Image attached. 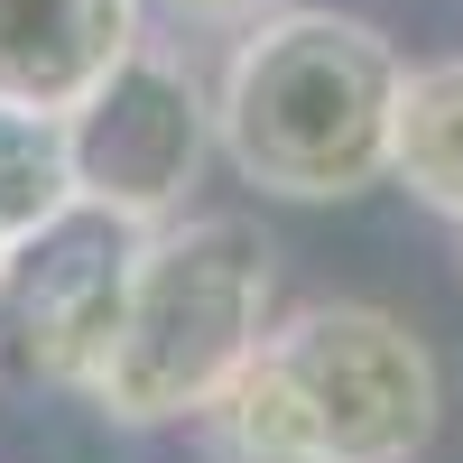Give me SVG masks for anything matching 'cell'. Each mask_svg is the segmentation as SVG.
<instances>
[{"mask_svg":"<svg viewBox=\"0 0 463 463\" xmlns=\"http://www.w3.org/2000/svg\"><path fill=\"white\" fill-rule=\"evenodd\" d=\"M269 325H279V241L250 213H176L139 241L93 408L111 427H195Z\"/></svg>","mask_w":463,"mask_h":463,"instance_id":"cell-3","label":"cell"},{"mask_svg":"<svg viewBox=\"0 0 463 463\" xmlns=\"http://www.w3.org/2000/svg\"><path fill=\"white\" fill-rule=\"evenodd\" d=\"M445 417L427 334L390 306L325 297L260 334L232 390L195 417L213 463H417Z\"/></svg>","mask_w":463,"mask_h":463,"instance_id":"cell-1","label":"cell"},{"mask_svg":"<svg viewBox=\"0 0 463 463\" xmlns=\"http://www.w3.org/2000/svg\"><path fill=\"white\" fill-rule=\"evenodd\" d=\"M148 37V0H0V102L65 121Z\"/></svg>","mask_w":463,"mask_h":463,"instance_id":"cell-6","label":"cell"},{"mask_svg":"<svg viewBox=\"0 0 463 463\" xmlns=\"http://www.w3.org/2000/svg\"><path fill=\"white\" fill-rule=\"evenodd\" d=\"M260 19V0H148V28H167V37H232V28H250Z\"/></svg>","mask_w":463,"mask_h":463,"instance_id":"cell-9","label":"cell"},{"mask_svg":"<svg viewBox=\"0 0 463 463\" xmlns=\"http://www.w3.org/2000/svg\"><path fill=\"white\" fill-rule=\"evenodd\" d=\"M10 260H19V250H10V241H0V288H10Z\"/></svg>","mask_w":463,"mask_h":463,"instance_id":"cell-10","label":"cell"},{"mask_svg":"<svg viewBox=\"0 0 463 463\" xmlns=\"http://www.w3.org/2000/svg\"><path fill=\"white\" fill-rule=\"evenodd\" d=\"M56 213H74V176H65V130L37 111L0 102V241L28 250Z\"/></svg>","mask_w":463,"mask_h":463,"instance_id":"cell-8","label":"cell"},{"mask_svg":"<svg viewBox=\"0 0 463 463\" xmlns=\"http://www.w3.org/2000/svg\"><path fill=\"white\" fill-rule=\"evenodd\" d=\"M408 65L390 28L325 0H279L232 28L213 74L222 158L279 204H353L390 176V111Z\"/></svg>","mask_w":463,"mask_h":463,"instance_id":"cell-2","label":"cell"},{"mask_svg":"<svg viewBox=\"0 0 463 463\" xmlns=\"http://www.w3.org/2000/svg\"><path fill=\"white\" fill-rule=\"evenodd\" d=\"M56 130H65L74 204H93L130 232H158L204 185L222 148V111H213V74L195 65L185 37H139Z\"/></svg>","mask_w":463,"mask_h":463,"instance_id":"cell-4","label":"cell"},{"mask_svg":"<svg viewBox=\"0 0 463 463\" xmlns=\"http://www.w3.org/2000/svg\"><path fill=\"white\" fill-rule=\"evenodd\" d=\"M390 176L427 213L463 222V56L408 65L399 111H390Z\"/></svg>","mask_w":463,"mask_h":463,"instance_id":"cell-7","label":"cell"},{"mask_svg":"<svg viewBox=\"0 0 463 463\" xmlns=\"http://www.w3.org/2000/svg\"><path fill=\"white\" fill-rule=\"evenodd\" d=\"M148 232L111 222L93 204L56 213L37 241L10 260V288H0V334H10V362L47 390L93 399V380L111 362V334H121L130 306V269H139Z\"/></svg>","mask_w":463,"mask_h":463,"instance_id":"cell-5","label":"cell"}]
</instances>
